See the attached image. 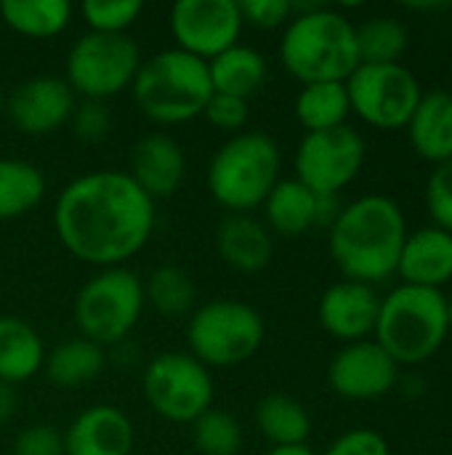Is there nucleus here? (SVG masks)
I'll return each mask as SVG.
<instances>
[{"instance_id": "1", "label": "nucleus", "mask_w": 452, "mask_h": 455, "mask_svg": "<svg viewBox=\"0 0 452 455\" xmlns=\"http://www.w3.org/2000/svg\"><path fill=\"white\" fill-rule=\"evenodd\" d=\"M53 229L77 261L99 269L123 267L149 243L155 203L125 171H93L59 192Z\"/></svg>"}, {"instance_id": "2", "label": "nucleus", "mask_w": 452, "mask_h": 455, "mask_svg": "<svg viewBox=\"0 0 452 455\" xmlns=\"http://www.w3.org/2000/svg\"><path fill=\"white\" fill-rule=\"evenodd\" d=\"M328 229L330 256L346 280L378 285L397 275L410 229L402 205L389 195H362L346 203Z\"/></svg>"}, {"instance_id": "3", "label": "nucleus", "mask_w": 452, "mask_h": 455, "mask_svg": "<svg viewBox=\"0 0 452 455\" xmlns=\"http://www.w3.org/2000/svg\"><path fill=\"white\" fill-rule=\"evenodd\" d=\"M280 61L304 85L346 83L360 67L357 27L336 8L293 3V19L280 40Z\"/></svg>"}, {"instance_id": "4", "label": "nucleus", "mask_w": 452, "mask_h": 455, "mask_svg": "<svg viewBox=\"0 0 452 455\" xmlns=\"http://www.w3.org/2000/svg\"><path fill=\"white\" fill-rule=\"evenodd\" d=\"M373 336L400 368L426 363L445 347L450 336L448 296L434 288L400 283L381 296Z\"/></svg>"}, {"instance_id": "5", "label": "nucleus", "mask_w": 452, "mask_h": 455, "mask_svg": "<svg viewBox=\"0 0 452 455\" xmlns=\"http://www.w3.org/2000/svg\"><path fill=\"white\" fill-rule=\"evenodd\" d=\"M131 91L139 112L160 125L202 117V109L213 96L208 61L178 48H165L144 59Z\"/></svg>"}, {"instance_id": "6", "label": "nucleus", "mask_w": 452, "mask_h": 455, "mask_svg": "<svg viewBox=\"0 0 452 455\" xmlns=\"http://www.w3.org/2000/svg\"><path fill=\"white\" fill-rule=\"evenodd\" d=\"M282 155L272 136L242 131L224 141L208 165V192L229 213L261 208L280 181Z\"/></svg>"}, {"instance_id": "7", "label": "nucleus", "mask_w": 452, "mask_h": 455, "mask_svg": "<svg viewBox=\"0 0 452 455\" xmlns=\"http://www.w3.org/2000/svg\"><path fill=\"white\" fill-rule=\"evenodd\" d=\"M266 325L256 307L216 299L197 307L186 323L189 355L205 368H234L248 363L264 344Z\"/></svg>"}, {"instance_id": "8", "label": "nucleus", "mask_w": 452, "mask_h": 455, "mask_svg": "<svg viewBox=\"0 0 452 455\" xmlns=\"http://www.w3.org/2000/svg\"><path fill=\"white\" fill-rule=\"evenodd\" d=\"M144 283L125 267L101 269L75 296V325L101 349L123 344L144 312Z\"/></svg>"}, {"instance_id": "9", "label": "nucleus", "mask_w": 452, "mask_h": 455, "mask_svg": "<svg viewBox=\"0 0 452 455\" xmlns=\"http://www.w3.org/2000/svg\"><path fill=\"white\" fill-rule=\"evenodd\" d=\"M141 392L147 405L173 424H194L216 400L210 368L189 352H163L152 357L141 376Z\"/></svg>"}, {"instance_id": "10", "label": "nucleus", "mask_w": 452, "mask_h": 455, "mask_svg": "<svg viewBox=\"0 0 452 455\" xmlns=\"http://www.w3.org/2000/svg\"><path fill=\"white\" fill-rule=\"evenodd\" d=\"M141 61V51L131 35L85 32L67 53L64 80L77 99L107 101L133 85Z\"/></svg>"}, {"instance_id": "11", "label": "nucleus", "mask_w": 452, "mask_h": 455, "mask_svg": "<svg viewBox=\"0 0 452 455\" xmlns=\"http://www.w3.org/2000/svg\"><path fill=\"white\" fill-rule=\"evenodd\" d=\"M346 91L352 112L378 131L405 128L424 96L421 80L405 64H360Z\"/></svg>"}, {"instance_id": "12", "label": "nucleus", "mask_w": 452, "mask_h": 455, "mask_svg": "<svg viewBox=\"0 0 452 455\" xmlns=\"http://www.w3.org/2000/svg\"><path fill=\"white\" fill-rule=\"evenodd\" d=\"M365 155V139L349 123L330 131L304 133L293 157L296 179L317 197H338L360 176Z\"/></svg>"}, {"instance_id": "13", "label": "nucleus", "mask_w": 452, "mask_h": 455, "mask_svg": "<svg viewBox=\"0 0 452 455\" xmlns=\"http://www.w3.org/2000/svg\"><path fill=\"white\" fill-rule=\"evenodd\" d=\"M168 21L176 48L202 61L237 45L245 27L237 0H178Z\"/></svg>"}, {"instance_id": "14", "label": "nucleus", "mask_w": 452, "mask_h": 455, "mask_svg": "<svg viewBox=\"0 0 452 455\" xmlns=\"http://www.w3.org/2000/svg\"><path fill=\"white\" fill-rule=\"evenodd\" d=\"M328 381L344 400H378L400 384V365L376 339H365L333 355Z\"/></svg>"}, {"instance_id": "15", "label": "nucleus", "mask_w": 452, "mask_h": 455, "mask_svg": "<svg viewBox=\"0 0 452 455\" xmlns=\"http://www.w3.org/2000/svg\"><path fill=\"white\" fill-rule=\"evenodd\" d=\"M75 104L77 96L64 77L37 75L11 91L5 99V115L13 128L27 136H51L69 123Z\"/></svg>"}, {"instance_id": "16", "label": "nucleus", "mask_w": 452, "mask_h": 455, "mask_svg": "<svg viewBox=\"0 0 452 455\" xmlns=\"http://www.w3.org/2000/svg\"><path fill=\"white\" fill-rule=\"evenodd\" d=\"M381 309V296L376 285L357 280H338L320 296L317 317L325 333L338 341L354 344L365 341L376 333Z\"/></svg>"}, {"instance_id": "17", "label": "nucleus", "mask_w": 452, "mask_h": 455, "mask_svg": "<svg viewBox=\"0 0 452 455\" xmlns=\"http://www.w3.org/2000/svg\"><path fill=\"white\" fill-rule=\"evenodd\" d=\"M125 173L152 203H157L178 192L186 176V157L173 136L147 133L133 144Z\"/></svg>"}, {"instance_id": "18", "label": "nucleus", "mask_w": 452, "mask_h": 455, "mask_svg": "<svg viewBox=\"0 0 452 455\" xmlns=\"http://www.w3.org/2000/svg\"><path fill=\"white\" fill-rule=\"evenodd\" d=\"M133 421L115 405H91L64 432V455H131Z\"/></svg>"}, {"instance_id": "19", "label": "nucleus", "mask_w": 452, "mask_h": 455, "mask_svg": "<svg viewBox=\"0 0 452 455\" xmlns=\"http://www.w3.org/2000/svg\"><path fill=\"white\" fill-rule=\"evenodd\" d=\"M397 275L405 285L442 291L452 280V235L440 227H421L408 232Z\"/></svg>"}, {"instance_id": "20", "label": "nucleus", "mask_w": 452, "mask_h": 455, "mask_svg": "<svg viewBox=\"0 0 452 455\" xmlns=\"http://www.w3.org/2000/svg\"><path fill=\"white\" fill-rule=\"evenodd\" d=\"M216 251L226 267L256 275L266 269L274 256V235L250 213H229L216 229Z\"/></svg>"}, {"instance_id": "21", "label": "nucleus", "mask_w": 452, "mask_h": 455, "mask_svg": "<svg viewBox=\"0 0 452 455\" xmlns=\"http://www.w3.org/2000/svg\"><path fill=\"white\" fill-rule=\"evenodd\" d=\"M405 131L418 157L434 165L452 160V91L424 93Z\"/></svg>"}, {"instance_id": "22", "label": "nucleus", "mask_w": 452, "mask_h": 455, "mask_svg": "<svg viewBox=\"0 0 452 455\" xmlns=\"http://www.w3.org/2000/svg\"><path fill=\"white\" fill-rule=\"evenodd\" d=\"M261 208L266 229L280 237H301L320 227V197L298 179H280Z\"/></svg>"}, {"instance_id": "23", "label": "nucleus", "mask_w": 452, "mask_h": 455, "mask_svg": "<svg viewBox=\"0 0 452 455\" xmlns=\"http://www.w3.org/2000/svg\"><path fill=\"white\" fill-rule=\"evenodd\" d=\"M45 363V347L40 333L16 315H0V381H29Z\"/></svg>"}, {"instance_id": "24", "label": "nucleus", "mask_w": 452, "mask_h": 455, "mask_svg": "<svg viewBox=\"0 0 452 455\" xmlns=\"http://www.w3.org/2000/svg\"><path fill=\"white\" fill-rule=\"evenodd\" d=\"M208 75H210L213 93L237 96V99L248 101L266 83L269 64H266L264 53H258L250 45L237 43L208 61Z\"/></svg>"}, {"instance_id": "25", "label": "nucleus", "mask_w": 452, "mask_h": 455, "mask_svg": "<svg viewBox=\"0 0 452 455\" xmlns=\"http://www.w3.org/2000/svg\"><path fill=\"white\" fill-rule=\"evenodd\" d=\"M104 365L107 352L99 344L85 341L83 336L61 341L43 363L45 376L56 389H83L101 376Z\"/></svg>"}, {"instance_id": "26", "label": "nucleus", "mask_w": 452, "mask_h": 455, "mask_svg": "<svg viewBox=\"0 0 452 455\" xmlns=\"http://www.w3.org/2000/svg\"><path fill=\"white\" fill-rule=\"evenodd\" d=\"M256 427L272 443V448L306 445L312 435V416L296 397L274 392L258 400Z\"/></svg>"}, {"instance_id": "27", "label": "nucleus", "mask_w": 452, "mask_h": 455, "mask_svg": "<svg viewBox=\"0 0 452 455\" xmlns=\"http://www.w3.org/2000/svg\"><path fill=\"white\" fill-rule=\"evenodd\" d=\"M45 197V176L27 160L0 157V221L27 216Z\"/></svg>"}, {"instance_id": "28", "label": "nucleus", "mask_w": 452, "mask_h": 455, "mask_svg": "<svg viewBox=\"0 0 452 455\" xmlns=\"http://www.w3.org/2000/svg\"><path fill=\"white\" fill-rule=\"evenodd\" d=\"M352 115L346 83H309L296 96V120L306 133L346 125Z\"/></svg>"}, {"instance_id": "29", "label": "nucleus", "mask_w": 452, "mask_h": 455, "mask_svg": "<svg viewBox=\"0 0 452 455\" xmlns=\"http://www.w3.org/2000/svg\"><path fill=\"white\" fill-rule=\"evenodd\" d=\"M0 16L13 32L24 37L48 40L67 29L72 19V3L67 0H5L0 3Z\"/></svg>"}, {"instance_id": "30", "label": "nucleus", "mask_w": 452, "mask_h": 455, "mask_svg": "<svg viewBox=\"0 0 452 455\" xmlns=\"http://www.w3.org/2000/svg\"><path fill=\"white\" fill-rule=\"evenodd\" d=\"M357 27V51L360 64H400L410 45V32L402 19L378 13Z\"/></svg>"}, {"instance_id": "31", "label": "nucleus", "mask_w": 452, "mask_h": 455, "mask_svg": "<svg viewBox=\"0 0 452 455\" xmlns=\"http://www.w3.org/2000/svg\"><path fill=\"white\" fill-rule=\"evenodd\" d=\"M197 288L186 269L165 264L157 267L144 283V301H149L163 317H184L194 312Z\"/></svg>"}, {"instance_id": "32", "label": "nucleus", "mask_w": 452, "mask_h": 455, "mask_svg": "<svg viewBox=\"0 0 452 455\" xmlns=\"http://www.w3.org/2000/svg\"><path fill=\"white\" fill-rule=\"evenodd\" d=\"M192 440L202 455H237L242 451V427L232 413L210 408L192 424Z\"/></svg>"}, {"instance_id": "33", "label": "nucleus", "mask_w": 452, "mask_h": 455, "mask_svg": "<svg viewBox=\"0 0 452 455\" xmlns=\"http://www.w3.org/2000/svg\"><path fill=\"white\" fill-rule=\"evenodd\" d=\"M141 11V0H85L80 5V16L88 24V32L101 35H128L125 29L139 21Z\"/></svg>"}, {"instance_id": "34", "label": "nucleus", "mask_w": 452, "mask_h": 455, "mask_svg": "<svg viewBox=\"0 0 452 455\" xmlns=\"http://www.w3.org/2000/svg\"><path fill=\"white\" fill-rule=\"evenodd\" d=\"M426 211L432 227L452 235V160L437 163L426 179Z\"/></svg>"}, {"instance_id": "35", "label": "nucleus", "mask_w": 452, "mask_h": 455, "mask_svg": "<svg viewBox=\"0 0 452 455\" xmlns=\"http://www.w3.org/2000/svg\"><path fill=\"white\" fill-rule=\"evenodd\" d=\"M69 125L83 144H99L112 133V109L99 99H77Z\"/></svg>"}, {"instance_id": "36", "label": "nucleus", "mask_w": 452, "mask_h": 455, "mask_svg": "<svg viewBox=\"0 0 452 455\" xmlns=\"http://www.w3.org/2000/svg\"><path fill=\"white\" fill-rule=\"evenodd\" d=\"M202 117H205L213 128H218V131H224V133H232V136H237V133H242V131H245V125H248L250 107H248V101H245V99L224 96V93H213V96H210V101H208V104H205V109H202Z\"/></svg>"}, {"instance_id": "37", "label": "nucleus", "mask_w": 452, "mask_h": 455, "mask_svg": "<svg viewBox=\"0 0 452 455\" xmlns=\"http://www.w3.org/2000/svg\"><path fill=\"white\" fill-rule=\"evenodd\" d=\"M237 5H240L242 24L258 29H280L293 19L290 0H240Z\"/></svg>"}, {"instance_id": "38", "label": "nucleus", "mask_w": 452, "mask_h": 455, "mask_svg": "<svg viewBox=\"0 0 452 455\" xmlns=\"http://www.w3.org/2000/svg\"><path fill=\"white\" fill-rule=\"evenodd\" d=\"M322 455H392V451L381 432L360 427V429L344 432L338 440H333L330 448Z\"/></svg>"}, {"instance_id": "39", "label": "nucleus", "mask_w": 452, "mask_h": 455, "mask_svg": "<svg viewBox=\"0 0 452 455\" xmlns=\"http://www.w3.org/2000/svg\"><path fill=\"white\" fill-rule=\"evenodd\" d=\"M13 455H64V435L48 424L27 427L13 440Z\"/></svg>"}, {"instance_id": "40", "label": "nucleus", "mask_w": 452, "mask_h": 455, "mask_svg": "<svg viewBox=\"0 0 452 455\" xmlns=\"http://www.w3.org/2000/svg\"><path fill=\"white\" fill-rule=\"evenodd\" d=\"M16 405H19L16 387H11V384H3V381H0V424H5V421H11V419H13Z\"/></svg>"}, {"instance_id": "41", "label": "nucleus", "mask_w": 452, "mask_h": 455, "mask_svg": "<svg viewBox=\"0 0 452 455\" xmlns=\"http://www.w3.org/2000/svg\"><path fill=\"white\" fill-rule=\"evenodd\" d=\"M266 455H317L309 445H288V448H272Z\"/></svg>"}, {"instance_id": "42", "label": "nucleus", "mask_w": 452, "mask_h": 455, "mask_svg": "<svg viewBox=\"0 0 452 455\" xmlns=\"http://www.w3.org/2000/svg\"><path fill=\"white\" fill-rule=\"evenodd\" d=\"M448 323H450V333H452V296L448 299Z\"/></svg>"}, {"instance_id": "43", "label": "nucleus", "mask_w": 452, "mask_h": 455, "mask_svg": "<svg viewBox=\"0 0 452 455\" xmlns=\"http://www.w3.org/2000/svg\"><path fill=\"white\" fill-rule=\"evenodd\" d=\"M3 109H5V99L0 96V112H3Z\"/></svg>"}]
</instances>
